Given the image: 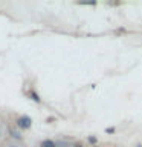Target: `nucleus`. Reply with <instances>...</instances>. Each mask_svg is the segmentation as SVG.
Here are the masks:
<instances>
[{"label": "nucleus", "mask_w": 142, "mask_h": 147, "mask_svg": "<svg viewBox=\"0 0 142 147\" xmlns=\"http://www.w3.org/2000/svg\"><path fill=\"white\" fill-rule=\"evenodd\" d=\"M18 126H20L21 129H29L31 127V118L29 117H21V118H18Z\"/></svg>", "instance_id": "1"}, {"label": "nucleus", "mask_w": 142, "mask_h": 147, "mask_svg": "<svg viewBox=\"0 0 142 147\" xmlns=\"http://www.w3.org/2000/svg\"><path fill=\"white\" fill-rule=\"evenodd\" d=\"M41 147H55V144H54V142L52 141H43V144H41Z\"/></svg>", "instance_id": "2"}, {"label": "nucleus", "mask_w": 142, "mask_h": 147, "mask_svg": "<svg viewBox=\"0 0 142 147\" xmlns=\"http://www.w3.org/2000/svg\"><path fill=\"white\" fill-rule=\"evenodd\" d=\"M31 96H32V100H34V101H37V103H40V96L37 95V94H34V92H32Z\"/></svg>", "instance_id": "3"}, {"label": "nucleus", "mask_w": 142, "mask_h": 147, "mask_svg": "<svg viewBox=\"0 0 142 147\" xmlns=\"http://www.w3.org/2000/svg\"><path fill=\"white\" fill-rule=\"evenodd\" d=\"M136 147H142V146H141V144H139V146H136Z\"/></svg>", "instance_id": "4"}]
</instances>
